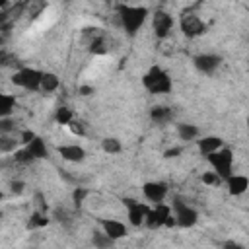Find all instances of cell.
I'll list each match as a JSON object with an SVG mask.
<instances>
[{
    "label": "cell",
    "instance_id": "obj_1",
    "mask_svg": "<svg viewBox=\"0 0 249 249\" xmlns=\"http://www.w3.org/2000/svg\"><path fill=\"white\" fill-rule=\"evenodd\" d=\"M146 8H130V6H123L119 10V16H121V21H123V27L128 35H134L140 25L144 23L146 19Z\"/></svg>",
    "mask_w": 249,
    "mask_h": 249
},
{
    "label": "cell",
    "instance_id": "obj_2",
    "mask_svg": "<svg viewBox=\"0 0 249 249\" xmlns=\"http://www.w3.org/2000/svg\"><path fill=\"white\" fill-rule=\"evenodd\" d=\"M144 86L152 91V93H165L171 89V82L167 78V74L160 68H152L146 76H144Z\"/></svg>",
    "mask_w": 249,
    "mask_h": 249
},
{
    "label": "cell",
    "instance_id": "obj_3",
    "mask_svg": "<svg viewBox=\"0 0 249 249\" xmlns=\"http://www.w3.org/2000/svg\"><path fill=\"white\" fill-rule=\"evenodd\" d=\"M210 156V163L214 165L216 173L222 175V177H230V171H231V152L230 150H222V152H212L208 154Z\"/></svg>",
    "mask_w": 249,
    "mask_h": 249
},
{
    "label": "cell",
    "instance_id": "obj_4",
    "mask_svg": "<svg viewBox=\"0 0 249 249\" xmlns=\"http://www.w3.org/2000/svg\"><path fill=\"white\" fill-rule=\"evenodd\" d=\"M41 72L31 70V68H23L14 76V84L25 88V89H37L41 86Z\"/></svg>",
    "mask_w": 249,
    "mask_h": 249
},
{
    "label": "cell",
    "instance_id": "obj_5",
    "mask_svg": "<svg viewBox=\"0 0 249 249\" xmlns=\"http://www.w3.org/2000/svg\"><path fill=\"white\" fill-rule=\"evenodd\" d=\"M173 210H175V216L173 218H177V222L181 224V226H193L195 222H196V212L193 210V208H189L183 200H175L173 202Z\"/></svg>",
    "mask_w": 249,
    "mask_h": 249
},
{
    "label": "cell",
    "instance_id": "obj_6",
    "mask_svg": "<svg viewBox=\"0 0 249 249\" xmlns=\"http://www.w3.org/2000/svg\"><path fill=\"white\" fill-rule=\"evenodd\" d=\"M181 27H183L185 35H189V37H195V35L204 33V23H202V19H200L198 16H195V14H185V16L181 18Z\"/></svg>",
    "mask_w": 249,
    "mask_h": 249
},
{
    "label": "cell",
    "instance_id": "obj_7",
    "mask_svg": "<svg viewBox=\"0 0 249 249\" xmlns=\"http://www.w3.org/2000/svg\"><path fill=\"white\" fill-rule=\"evenodd\" d=\"M146 218H148L146 222H148L150 228H158L161 224H171L173 222L171 220V214H169V208L167 206H161V204H158L156 210H148Z\"/></svg>",
    "mask_w": 249,
    "mask_h": 249
},
{
    "label": "cell",
    "instance_id": "obj_8",
    "mask_svg": "<svg viewBox=\"0 0 249 249\" xmlns=\"http://www.w3.org/2000/svg\"><path fill=\"white\" fill-rule=\"evenodd\" d=\"M171 25H173V18L165 12H158L154 16V29H156V35L158 37H165L169 31H171Z\"/></svg>",
    "mask_w": 249,
    "mask_h": 249
},
{
    "label": "cell",
    "instance_id": "obj_9",
    "mask_svg": "<svg viewBox=\"0 0 249 249\" xmlns=\"http://www.w3.org/2000/svg\"><path fill=\"white\" fill-rule=\"evenodd\" d=\"M195 64H196V68L200 72L212 74L220 64V56H216V54H200V56L195 58Z\"/></svg>",
    "mask_w": 249,
    "mask_h": 249
},
{
    "label": "cell",
    "instance_id": "obj_10",
    "mask_svg": "<svg viewBox=\"0 0 249 249\" xmlns=\"http://www.w3.org/2000/svg\"><path fill=\"white\" fill-rule=\"evenodd\" d=\"M124 204H126V208H128V218H130L132 224L144 222V218H146V214H148V206H144V204H140V202H136V200H124Z\"/></svg>",
    "mask_w": 249,
    "mask_h": 249
},
{
    "label": "cell",
    "instance_id": "obj_11",
    "mask_svg": "<svg viewBox=\"0 0 249 249\" xmlns=\"http://www.w3.org/2000/svg\"><path fill=\"white\" fill-rule=\"evenodd\" d=\"M165 193H167V187L163 183H148L144 187V195L152 202H161V198L165 196Z\"/></svg>",
    "mask_w": 249,
    "mask_h": 249
},
{
    "label": "cell",
    "instance_id": "obj_12",
    "mask_svg": "<svg viewBox=\"0 0 249 249\" xmlns=\"http://www.w3.org/2000/svg\"><path fill=\"white\" fill-rule=\"evenodd\" d=\"M103 230H105V233H107L111 239H117V237L126 235L124 224H121V222H117V220H103Z\"/></svg>",
    "mask_w": 249,
    "mask_h": 249
},
{
    "label": "cell",
    "instance_id": "obj_13",
    "mask_svg": "<svg viewBox=\"0 0 249 249\" xmlns=\"http://www.w3.org/2000/svg\"><path fill=\"white\" fill-rule=\"evenodd\" d=\"M60 156L64 160H70V161H82L84 160V150L80 146H60Z\"/></svg>",
    "mask_w": 249,
    "mask_h": 249
},
{
    "label": "cell",
    "instance_id": "obj_14",
    "mask_svg": "<svg viewBox=\"0 0 249 249\" xmlns=\"http://www.w3.org/2000/svg\"><path fill=\"white\" fill-rule=\"evenodd\" d=\"M198 146H200V152H202L204 156H208V154L216 152V150L222 146V140H220V138H214V136H210V138H202Z\"/></svg>",
    "mask_w": 249,
    "mask_h": 249
},
{
    "label": "cell",
    "instance_id": "obj_15",
    "mask_svg": "<svg viewBox=\"0 0 249 249\" xmlns=\"http://www.w3.org/2000/svg\"><path fill=\"white\" fill-rule=\"evenodd\" d=\"M245 187H247V179H245V177H241V175H233V177H230V191H231L233 195L243 193Z\"/></svg>",
    "mask_w": 249,
    "mask_h": 249
},
{
    "label": "cell",
    "instance_id": "obj_16",
    "mask_svg": "<svg viewBox=\"0 0 249 249\" xmlns=\"http://www.w3.org/2000/svg\"><path fill=\"white\" fill-rule=\"evenodd\" d=\"M12 109H14V97L6 95V93H0V117L10 115Z\"/></svg>",
    "mask_w": 249,
    "mask_h": 249
},
{
    "label": "cell",
    "instance_id": "obj_17",
    "mask_svg": "<svg viewBox=\"0 0 249 249\" xmlns=\"http://www.w3.org/2000/svg\"><path fill=\"white\" fill-rule=\"evenodd\" d=\"M198 134V128L193 124H179V136L181 140H193Z\"/></svg>",
    "mask_w": 249,
    "mask_h": 249
},
{
    "label": "cell",
    "instance_id": "obj_18",
    "mask_svg": "<svg viewBox=\"0 0 249 249\" xmlns=\"http://www.w3.org/2000/svg\"><path fill=\"white\" fill-rule=\"evenodd\" d=\"M56 86H58L56 76H53V74H43V76H41V88H43V89L53 91V89H56Z\"/></svg>",
    "mask_w": 249,
    "mask_h": 249
},
{
    "label": "cell",
    "instance_id": "obj_19",
    "mask_svg": "<svg viewBox=\"0 0 249 249\" xmlns=\"http://www.w3.org/2000/svg\"><path fill=\"white\" fill-rule=\"evenodd\" d=\"M152 117H154L156 121H160V123H163V121H167V119H171V111H169L167 107H156V109L152 111Z\"/></svg>",
    "mask_w": 249,
    "mask_h": 249
},
{
    "label": "cell",
    "instance_id": "obj_20",
    "mask_svg": "<svg viewBox=\"0 0 249 249\" xmlns=\"http://www.w3.org/2000/svg\"><path fill=\"white\" fill-rule=\"evenodd\" d=\"M93 243L97 247H105V245H111L113 239L107 235V233H93Z\"/></svg>",
    "mask_w": 249,
    "mask_h": 249
},
{
    "label": "cell",
    "instance_id": "obj_21",
    "mask_svg": "<svg viewBox=\"0 0 249 249\" xmlns=\"http://www.w3.org/2000/svg\"><path fill=\"white\" fill-rule=\"evenodd\" d=\"M16 144H18V140H12L8 136H0V150L2 152H12L16 148Z\"/></svg>",
    "mask_w": 249,
    "mask_h": 249
},
{
    "label": "cell",
    "instance_id": "obj_22",
    "mask_svg": "<svg viewBox=\"0 0 249 249\" xmlns=\"http://www.w3.org/2000/svg\"><path fill=\"white\" fill-rule=\"evenodd\" d=\"M56 121L62 123V124H68V123L72 121V113L62 107V109H58V113H56Z\"/></svg>",
    "mask_w": 249,
    "mask_h": 249
},
{
    "label": "cell",
    "instance_id": "obj_23",
    "mask_svg": "<svg viewBox=\"0 0 249 249\" xmlns=\"http://www.w3.org/2000/svg\"><path fill=\"white\" fill-rule=\"evenodd\" d=\"M103 148H105L107 152H119V150H121V146H119V142H117L115 138H107V140L103 142Z\"/></svg>",
    "mask_w": 249,
    "mask_h": 249
},
{
    "label": "cell",
    "instance_id": "obj_24",
    "mask_svg": "<svg viewBox=\"0 0 249 249\" xmlns=\"http://www.w3.org/2000/svg\"><path fill=\"white\" fill-rule=\"evenodd\" d=\"M14 128V123L10 121H0V132H10Z\"/></svg>",
    "mask_w": 249,
    "mask_h": 249
},
{
    "label": "cell",
    "instance_id": "obj_25",
    "mask_svg": "<svg viewBox=\"0 0 249 249\" xmlns=\"http://www.w3.org/2000/svg\"><path fill=\"white\" fill-rule=\"evenodd\" d=\"M202 179H204L206 183H218V181H220V177H218V173H216V175H212V173H206V175H204Z\"/></svg>",
    "mask_w": 249,
    "mask_h": 249
},
{
    "label": "cell",
    "instance_id": "obj_26",
    "mask_svg": "<svg viewBox=\"0 0 249 249\" xmlns=\"http://www.w3.org/2000/svg\"><path fill=\"white\" fill-rule=\"evenodd\" d=\"M82 93H84V95H89V93H91V88H82Z\"/></svg>",
    "mask_w": 249,
    "mask_h": 249
},
{
    "label": "cell",
    "instance_id": "obj_27",
    "mask_svg": "<svg viewBox=\"0 0 249 249\" xmlns=\"http://www.w3.org/2000/svg\"><path fill=\"white\" fill-rule=\"evenodd\" d=\"M2 4H4V0H0V6H2Z\"/></svg>",
    "mask_w": 249,
    "mask_h": 249
},
{
    "label": "cell",
    "instance_id": "obj_28",
    "mask_svg": "<svg viewBox=\"0 0 249 249\" xmlns=\"http://www.w3.org/2000/svg\"><path fill=\"white\" fill-rule=\"evenodd\" d=\"M0 200H2V193H0Z\"/></svg>",
    "mask_w": 249,
    "mask_h": 249
},
{
    "label": "cell",
    "instance_id": "obj_29",
    "mask_svg": "<svg viewBox=\"0 0 249 249\" xmlns=\"http://www.w3.org/2000/svg\"><path fill=\"white\" fill-rule=\"evenodd\" d=\"M0 218H2V214H0Z\"/></svg>",
    "mask_w": 249,
    "mask_h": 249
}]
</instances>
